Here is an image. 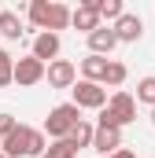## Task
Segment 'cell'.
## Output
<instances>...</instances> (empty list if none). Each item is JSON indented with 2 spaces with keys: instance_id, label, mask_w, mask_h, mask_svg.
Masks as SVG:
<instances>
[{
  "instance_id": "obj_1",
  "label": "cell",
  "mask_w": 155,
  "mask_h": 158,
  "mask_svg": "<svg viewBox=\"0 0 155 158\" xmlns=\"http://www.w3.org/2000/svg\"><path fill=\"white\" fill-rule=\"evenodd\" d=\"M48 151L44 143V132L41 129H30V125H15L11 136H4V158H41Z\"/></svg>"
},
{
  "instance_id": "obj_2",
  "label": "cell",
  "mask_w": 155,
  "mask_h": 158,
  "mask_svg": "<svg viewBox=\"0 0 155 158\" xmlns=\"http://www.w3.org/2000/svg\"><path fill=\"white\" fill-rule=\"evenodd\" d=\"M30 22L41 33H59L70 26V7L67 4H48V0H33L30 4Z\"/></svg>"
},
{
  "instance_id": "obj_3",
  "label": "cell",
  "mask_w": 155,
  "mask_h": 158,
  "mask_svg": "<svg viewBox=\"0 0 155 158\" xmlns=\"http://www.w3.org/2000/svg\"><path fill=\"white\" fill-rule=\"evenodd\" d=\"M78 121H81V110H78L74 103H59V107L44 118V132H48L52 140H67V132L74 129Z\"/></svg>"
},
{
  "instance_id": "obj_4",
  "label": "cell",
  "mask_w": 155,
  "mask_h": 158,
  "mask_svg": "<svg viewBox=\"0 0 155 158\" xmlns=\"http://www.w3.org/2000/svg\"><path fill=\"white\" fill-rule=\"evenodd\" d=\"M74 107H89V110H104L107 107V88L92 85V81H74Z\"/></svg>"
},
{
  "instance_id": "obj_5",
  "label": "cell",
  "mask_w": 155,
  "mask_h": 158,
  "mask_svg": "<svg viewBox=\"0 0 155 158\" xmlns=\"http://www.w3.org/2000/svg\"><path fill=\"white\" fill-rule=\"evenodd\" d=\"M44 77H48L52 88H74L78 70H74V63H70V59H55V63H48V66H44Z\"/></svg>"
},
{
  "instance_id": "obj_6",
  "label": "cell",
  "mask_w": 155,
  "mask_h": 158,
  "mask_svg": "<svg viewBox=\"0 0 155 158\" xmlns=\"http://www.w3.org/2000/svg\"><path fill=\"white\" fill-rule=\"evenodd\" d=\"M11 81H15L19 88H26V85H37V81H44V63H37L33 55L19 59V63H15V70H11Z\"/></svg>"
},
{
  "instance_id": "obj_7",
  "label": "cell",
  "mask_w": 155,
  "mask_h": 158,
  "mask_svg": "<svg viewBox=\"0 0 155 158\" xmlns=\"http://www.w3.org/2000/svg\"><path fill=\"white\" fill-rule=\"evenodd\" d=\"M107 110L115 114V121H118V129H122V125H129V121L137 118V99H133L129 92H115V96L107 99Z\"/></svg>"
},
{
  "instance_id": "obj_8",
  "label": "cell",
  "mask_w": 155,
  "mask_h": 158,
  "mask_svg": "<svg viewBox=\"0 0 155 158\" xmlns=\"http://www.w3.org/2000/svg\"><path fill=\"white\" fill-rule=\"evenodd\" d=\"M70 26L74 30H81L85 37L100 26V15H96V0H85V4H78L74 11H70Z\"/></svg>"
},
{
  "instance_id": "obj_9",
  "label": "cell",
  "mask_w": 155,
  "mask_h": 158,
  "mask_svg": "<svg viewBox=\"0 0 155 158\" xmlns=\"http://www.w3.org/2000/svg\"><path fill=\"white\" fill-rule=\"evenodd\" d=\"M59 48H63V40H59V33H37V37H33V59L48 66V63H55Z\"/></svg>"
},
{
  "instance_id": "obj_10",
  "label": "cell",
  "mask_w": 155,
  "mask_h": 158,
  "mask_svg": "<svg viewBox=\"0 0 155 158\" xmlns=\"http://www.w3.org/2000/svg\"><path fill=\"white\" fill-rule=\"evenodd\" d=\"M115 44H118V37H115V30L111 26H96L92 33H89V48H92V55H111L115 52Z\"/></svg>"
},
{
  "instance_id": "obj_11",
  "label": "cell",
  "mask_w": 155,
  "mask_h": 158,
  "mask_svg": "<svg viewBox=\"0 0 155 158\" xmlns=\"http://www.w3.org/2000/svg\"><path fill=\"white\" fill-rule=\"evenodd\" d=\"M92 147L104 158H111L118 147H122V129H96V132H92Z\"/></svg>"
},
{
  "instance_id": "obj_12",
  "label": "cell",
  "mask_w": 155,
  "mask_h": 158,
  "mask_svg": "<svg viewBox=\"0 0 155 158\" xmlns=\"http://www.w3.org/2000/svg\"><path fill=\"white\" fill-rule=\"evenodd\" d=\"M111 30H115V37H118V40L133 44V40H140V33H144V22H140L137 15H129V11H126V15L118 19V22L111 26Z\"/></svg>"
},
{
  "instance_id": "obj_13",
  "label": "cell",
  "mask_w": 155,
  "mask_h": 158,
  "mask_svg": "<svg viewBox=\"0 0 155 158\" xmlns=\"http://www.w3.org/2000/svg\"><path fill=\"white\" fill-rule=\"evenodd\" d=\"M81 74H85V81L100 85V81H104V74H107V59H104V55H92V52H89V55L81 59Z\"/></svg>"
},
{
  "instance_id": "obj_14",
  "label": "cell",
  "mask_w": 155,
  "mask_h": 158,
  "mask_svg": "<svg viewBox=\"0 0 155 158\" xmlns=\"http://www.w3.org/2000/svg\"><path fill=\"white\" fill-rule=\"evenodd\" d=\"M92 132H96V129H92L89 121L81 118V121H78V125H74V129L67 132V140H70V143H74L78 151H81V147H92Z\"/></svg>"
},
{
  "instance_id": "obj_15",
  "label": "cell",
  "mask_w": 155,
  "mask_h": 158,
  "mask_svg": "<svg viewBox=\"0 0 155 158\" xmlns=\"http://www.w3.org/2000/svg\"><path fill=\"white\" fill-rule=\"evenodd\" d=\"M0 33H4V37H7V40H19V37H22V33H26L15 11H0Z\"/></svg>"
},
{
  "instance_id": "obj_16",
  "label": "cell",
  "mask_w": 155,
  "mask_h": 158,
  "mask_svg": "<svg viewBox=\"0 0 155 158\" xmlns=\"http://www.w3.org/2000/svg\"><path fill=\"white\" fill-rule=\"evenodd\" d=\"M96 15H100V19H122V15H126V7H122V0H96Z\"/></svg>"
},
{
  "instance_id": "obj_17",
  "label": "cell",
  "mask_w": 155,
  "mask_h": 158,
  "mask_svg": "<svg viewBox=\"0 0 155 158\" xmlns=\"http://www.w3.org/2000/svg\"><path fill=\"white\" fill-rule=\"evenodd\" d=\"M44 155H48V158H74L78 147L70 143V140H52V147H48Z\"/></svg>"
},
{
  "instance_id": "obj_18",
  "label": "cell",
  "mask_w": 155,
  "mask_h": 158,
  "mask_svg": "<svg viewBox=\"0 0 155 158\" xmlns=\"http://www.w3.org/2000/svg\"><path fill=\"white\" fill-rule=\"evenodd\" d=\"M137 99L148 103V107H155V77H140L137 81Z\"/></svg>"
},
{
  "instance_id": "obj_19",
  "label": "cell",
  "mask_w": 155,
  "mask_h": 158,
  "mask_svg": "<svg viewBox=\"0 0 155 158\" xmlns=\"http://www.w3.org/2000/svg\"><path fill=\"white\" fill-rule=\"evenodd\" d=\"M122 81H126V66H122V63H111V59H107V74H104V85L118 88Z\"/></svg>"
},
{
  "instance_id": "obj_20",
  "label": "cell",
  "mask_w": 155,
  "mask_h": 158,
  "mask_svg": "<svg viewBox=\"0 0 155 158\" xmlns=\"http://www.w3.org/2000/svg\"><path fill=\"white\" fill-rule=\"evenodd\" d=\"M11 70H15V59L0 48V88H7V85H11Z\"/></svg>"
},
{
  "instance_id": "obj_21",
  "label": "cell",
  "mask_w": 155,
  "mask_h": 158,
  "mask_svg": "<svg viewBox=\"0 0 155 158\" xmlns=\"http://www.w3.org/2000/svg\"><path fill=\"white\" fill-rule=\"evenodd\" d=\"M15 125H19V118H11V114H0V140H4V136H11V132H15Z\"/></svg>"
},
{
  "instance_id": "obj_22",
  "label": "cell",
  "mask_w": 155,
  "mask_h": 158,
  "mask_svg": "<svg viewBox=\"0 0 155 158\" xmlns=\"http://www.w3.org/2000/svg\"><path fill=\"white\" fill-rule=\"evenodd\" d=\"M111 158H137V155H133V151H126V147H118V151H115Z\"/></svg>"
},
{
  "instance_id": "obj_23",
  "label": "cell",
  "mask_w": 155,
  "mask_h": 158,
  "mask_svg": "<svg viewBox=\"0 0 155 158\" xmlns=\"http://www.w3.org/2000/svg\"><path fill=\"white\" fill-rule=\"evenodd\" d=\"M152 125H155V107H152Z\"/></svg>"
},
{
  "instance_id": "obj_24",
  "label": "cell",
  "mask_w": 155,
  "mask_h": 158,
  "mask_svg": "<svg viewBox=\"0 0 155 158\" xmlns=\"http://www.w3.org/2000/svg\"><path fill=\"white\" fill-rule=\"evenodd\" d=\"M41 158H48V155H41Z\"/></svg>"
},
{
  "instance_id": "obj_25",
  "label": "cell",
  "mask_w": 155,
  "mask_h": 158,
  "mask_svg": "<svg viewBox=\"0 0 155 158\" xmlns=\"http://www.w3.org/2000/svg\"><path fill=\"white\" fill-rule=\"evenodd\" d=\"M0 158H4V155H0Z\"/></svg>"
}]
</instances>
